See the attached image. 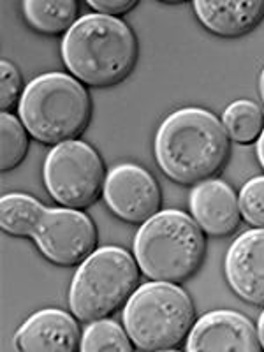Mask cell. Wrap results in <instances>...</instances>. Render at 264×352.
<instances>
[{
    "mask_svg": "<svg viewBox=\"0 0 264 352\" xmlns=\"http://www.w3.org/2000/svg\"><path fill=\"white\" fill-rule=\"evenodd\" d=\"M153 152L160 171L180 185H197L219 175L231 155L222 120L203 108L171 113L155 134Z\"/></svg>",
    "mask_w": 264,
    "mask_h": 352,
    "instance_id": "cell-1",
    "label": "cell"
},
{
    "mask_svg": "<svg viewBox=\"0 0 264 352\" xmlns=\"http://www.w3.org/2000/svg\"><path fill=\"white\" fill-rule=\"evenodd\" d=\"M0 228L18 238H32L39 252L56 266H80L97 247V228L83 210L48 208L28 194L0 201Z\"/></svg>",
    "mask_w": 264,
    "mask_h": 352,
    "instance_id": "cell-2",
    "label": "cell"
},
{
    "mask_svg": "<svg viewBox=\"0 0 264 352\" xmlns=\"http://www.w3.org/2000/svg\"><path fill=\"white\" fill-rule=\"evenodd\" d=\"M62 60L72 76L87 87L109 88L131 76L140 44L120 18L85 14L64 36Z\"/></svg>",
    "mask_w": 264,
    "mask_h": 352,
    "instance_id": "cell-3",
    "label": "cell"
},
{
    "mask_svg": "<svg viewBox=\"0 0 264 352\" xmlns=\"http://www.w3.org/2000/svg\"><path fill=\"white\" fill-rule=\"evenodd\" d=\"M134 257L150 280L182 284L203 266L206 236L192 215L160 210L136 232Z\"/></svg>",
    "mask_w": 264,
    "mask_h": 352,
    "instance_id": "cell-4",
    "label": "cell"
},
{
    "mask_svg": "<svg viewBox=\"0 0 264 352\" xmlns=\"http://www.w3.org/2000/svg\"><path fill=\"white\" fill-rule=\"evenodd\" d=\"M21 124L43 144L78 140L92 120V97L65 72H46L25 87L18 106Z\"/></svg>",
    "mask_w": 264,
    "mask_h": 352,
    "instance_id": "cell-5",
    "label": "cell"
},
{
    "mask_svg": "<svg viewBox=\"0 0 264 352\" xmlns=\"http://www.w3.org/2000/svg\"><path fill=\"white\" fill-rule=\"evenodd\" d=\"M122 319L134 347L171 351L187 340L196 322V307L180 285L152 280L129 298Z\"/></svg>",
    "mask_w": 264,
    "mask_h": 352,
    "instance_id": "cell-6",
    "label": "cell"
},
{
    "mask_svg": "<svg viewBox=\"0 0 264 352\" xmlns=\"http://www.w3.org/2000/svg\"><path fill=\"white\" fill-rule=\"evenodd\" d=\"M136 257L116 245L96 248L78 266L69 287L72 316L83 322L111 317L140 287Z\"/></svg>",
    "mask_w": 264,
    "mask_h": 352,
    "instance_id": "cell-7",
    "label": "cell"
},
{
    "mask_svg": "<svg viewBox=\"0 0 264 352\" xmlns=\"http://www.w3.org/2000/svg\"><path fill=\"white\" fill-rule=\"evenodd\" d=\"M106 166L92 144L65 141L50 150L43 178L50 196L64 208L87 210L102 196Z\"/></svg>",
    "mask_w": 264,
    "mask_h": 352,
    "instance_id": "cell-8",
    "label": "cell"
},
{
    "mask_svg": "<svg viewBox=\"0 0 264 352\" xmlns=\"http://www.w3.org/2000/svg\"><path fill=\"white\" fill-rule=\"evenodd\" d=\"M102 197L113 215L129 224H144L160 212L162 190L143 166L122 162L106 175Z\"/></svg>",
    "mask_w": 264,
    "mask_h": 352,
    "instance_id": "cell-9",
    "label": "cell"
},
{
    "mask_svg": "<svg viewBox=\"0 0 264 352\" xmlns=\"http://www.w3.org/2000/svg\"><path fill=\"white\" fill-rule=\"evenodd\" d=\"M188 352L263 351L252 320L236 310H213L194 322L185 340Z\"/></svg>",
    "mask_w": 264,
    "mask_h": 352,
    "instance_id": "cell-10",
    "label": "cell"
},
{
    "mask_svg": "<svg viewBox=\"0 0 264 352\" xmlns=\"http://www.w3.org/2000/svg\"><path fill=\"white\" fill-rule=\"evenodd\" d=\"M224 273L236 296L264 307V229L241 232L226 254Z\"/></svg>",
    "mask_w": 264,
    "mask_h": 352,
    "instance_id": "cell-11",
    "label": "cell"
},
{
    "mask_svg": "<svg viewBox=\"0 0 264 352\" xmlns=\"http://www.w3.org/2000/svg\"><path fill=\"white\" fill-rule=\"evenodd\" d=\"M188 208L204 234L210 236H231L243 219L234 188L219 178L194 185Z\"/></svg>",
    "mask_w": 264,
    "mask_h": 352,
    "instance_id": "cell-12",
    "label": "cell"
},
{
    "mask_svg": "<svg viewBox=\"0 0 264 352\" xmlns=\"http://www.w3.org/2000/svg\"><path fill=\"white\" fill-rule=\"evenodd\" d=\"M81 331L76 319L60 308H43L25 320L14 335L20 352H76Z\"/></svg>",
    "mask_w": 264,
    "mask_h": 352,
    "instance_id": "cell-13",
    "label": "cell"
},
{
    "mask_svg": "<svg viewBox=\"0 0 264 352\" xmlns=\"http://www.w3.org/2000/svg\"><path fill=\"white\" fill-rule=\"evenodd\" d=\"M192 6L201 25L220 37L245 36L264 18V0H196Z\"/></svg>",
    "mask_w": 264,
    "mask_h": 352,
    "instance_id": "cell-14",
    "label": "cell"
},
{
    "mask_svg": "<svg viewBox=\"0 0 264 352\" xmlns=\"http://www.w3.org/2000/svg\"><path fill=\"white\" fill-rule=\"evenodd\" d=\"M25 21L44 36L67 34L76 23L80 4L76 0H25L21 4Z\"/></svg>",
    "mask_w": 264,
    "mask_h": 352,
    "instance_id": "cell-15",
    "label": "cell"
},
{
    "mask_svg": "<svg viewBox=\"0 0 264 352\" xmlns=\"http://www.w3.org/2000/svg\"><path fill=\"white\" fill-rule=\"evenodd\" d=\"M222 124L229 140L238 144H252L259 141L264 131V113L252 100H234L226 108Z\"/></svg>",
    "mask_w": 264,
    "mask_h": 352,
    "instance_id": "cell-16",
    "label": "cell"
},
{
    "mask_svg": "<svg viewBox=\"0 0 264 352\" xmlns=\"http://www.w3.org/2000/svg\"><path fill=\"white\" fill-rule=\"evenodd\" d=\"M81 352H131L134 351L131 336L111 319L92 320L81 335Z\"/></svg>",
    "mask_w": 264,
    "mask_h": 352,
    "instance_id": "cell-17",
    "label": "cell"
},
{
    "mask_svg": "<svg viewBox=\"0 0 264 352\" xmlns=\"http://www.w3.org/2000/svg\"><path fill=\"white\" fill-rule=\"evenodd\" d=\"M28 131L20 118L12 113H2L0 116V138H2V155L0 169L11 171L18 168L28 153Z\"/></svg>",
    "mask_w": 264,
    "mask_h": 352,
    "instance_id": "cell-18",
    "label": "cell"
},
{
    "mask_svg": "<svg viewBox=\"0 0 264 352\" xmlns=\"http://www.w3.org/2000/svg\"><path fill=\"white\" fill-rule=\"evenodd\" d=\"M241 217L254 228L264 229V176L250 178L240 190Z\"/></svg>",
    "mask_w": 264,
    "mask_h": 352,
    "instance_id": "cell-19",
    "label": "cell"
},
{
    "mask_svg": "<svg viewBox=\"0 0 264 352\" xmlns=\"http://www.w3.org/2000/svg\"><path fill=\"white\" fill-rule=\"evenodd\" d=\"M23 78L16 65L9 60L0 62V108L2 113H11L20 106L23 97Z\"/></svg>",
    "mask_w": 264,
    "mask_h": 352,
    "instance_id": "cell-20",
    "label": "cell"
},
{
    "mask_svg": "<svg viewBox=\"0 0 264 352\" xmlns=\"http://www.w3.org/2000/svg\"><path fill=\"white\" fill-rule=\"evenodd\" d=\"M88 6L96 9L99 14L116 18L136 8L138 0H88Z\"/></svg>",
    "mask_w": 264,
    "mask_h": 352,
    "instance_id": "cell-21",
    "label": "cell"
},
{
    "mask_svg": "<svg viewBox=\"0 0 264 352\" xmlns=\"http://www.w3.org/2000/svg\"><path fill=\"white\" fill-rule=\"evenodd\" d=\"M257 335H259L261 347H263V351H264V310H263V314L259 316V320H257Z\"/></svg>",
    "mask_w": 264,
    "mask_h": 352,
    "instance_id": "cell-22",
    "label": "cell"
},
{
    "mask_svg": "<svg viewBox=\"0 0 264 352\" xmlns=\"http://www.w3.org/2000/svg\"><path fill=\"white\" fill-rule=\"evenodd\" d=\"M257 159H259L261 166H263L264 169V131L263 134H261L259 141H257Z\"/></svg>",
    "mask_w": 264,
    "mask_h": 352,
    "instance_id": "cell-23",
    "label": "cell"
},
{
    "mask_svg": "<svg viewBox=\"0 0 264 352\" xmlns=\"http://www.w3.org/2000/svg\"><path fill=\"white\" fill-rule=\"evenodd\" d=\"M259 92H261V99H263L264 104V69L261 71V78H259Z\"/></svg>",
    "mask_w": 264,
    "mask_h": 352,
    "instance_id": "cell-24",
    "label": "cell"
}]
</instances>
